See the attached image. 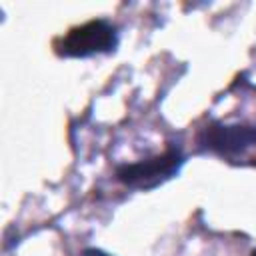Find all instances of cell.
Returning <instances> with one entry per match:
<instances>
[{
	"instance_id": "7a4b0ae2",
	"label": "cell",
	"mask_w": 256,
	"mask_h": 256,
	"mask_svg": "<svg viewBox=\"0 0 256 256\" xmlns=\"http://www.w3.org/2000/svg\"><path fill=\"white\" fill-rule=\"evenodd\" d=\"M118 46V28L104 18L70 28L54 42V50L64 58H88L112 52Z\"/></svg>"
},
{
	"instance_id": "6da1fadb",
	"label": "cell",
	"mask_w": 256,
	"mask_h": 256,
	"mask_svg": "<svg viewBox=\"0 0 256 256\" xmlns=\"http://www.w3.org/2000/svg\"><path fill=\"white\" fill-rule=\"evenodd\" d=\"M198 144L234 164H256V124L248 120H212Z\"/></svg>"
},
{
	"instance_id": "5b68a950",
	"label": "cell",
	"mask_w": 256,
	"mask_h": 256,
	"mask_svg": "<svg viewBox=\"0 0 256 256\" xmlns=\"http://www.w3.org/2000/svg\"><path fill=\"white\" fill-rule=\"evenodd\" d=\"M250 256H256V250H252V254H250Z\"/></svg>"
},
{
	"instance_id": "277c9868",
	"label": "cell",
	"mask_w": 256,
	"mask_h": 256,
	"mask_svg": "<svg viewBox=\"0 0 256 256\" xmlns=\"http://www.w3.org/2000/svg\"><path fill=\"white\" fill-rule=\"evenodd\" d=\"M80 256H112V254H108V252H104L100 248H84Z\"/></svg>"
},
{
	"instance_id": "3957f363",
	"label": "cell",
	"mask_w": 256,
	"mask_h": 256,
	"mask_svg": "<svg viewBox=\"0 0 256 256\" xmlns=\"http://www.w3.org/2000/svg\"><path fill=\"white\" fill-rule=\"evenodd\" d=\"M184 164V156L180 148H168L166 152L140 160V162H128L116 168V178L138 190H150L160 186L162 182L174 178Z\"/></svg>"
}]
</instances>
